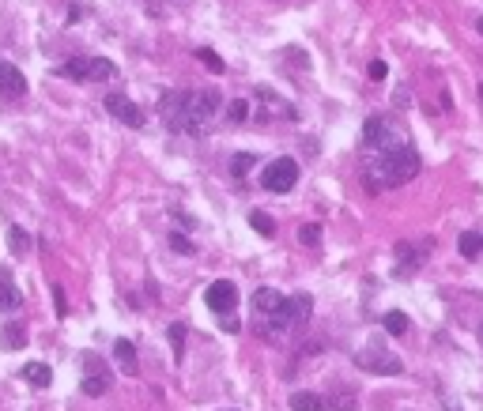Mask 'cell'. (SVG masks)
<instances>
[{"label": "cell", "instance_id": "obj_2", "mask_svg": "<svg viewBox=\"0 0 483 411\" xmlns=\"http://www.w3.org/2000/svg\"><path fill=\"white\" fill-rule=\"evenodd\" d=\"M419 174V155L408 144H389L381 147L378 155H370V162L362 166V181H366L370 192L378 189H397L408 178Z\"/></svg>", "mask_w": 483, "mask_h": 411}, {"label": "cell", "instance_id": "obj_8", "mask_svg": "<svg viewBox=\"0 0 483 411\" xmlns=\"http://www.w3.org/2000/svg\"><path fill=\"white\" fill-rule=\"evenodd\" d=\"M106 114H114L121 125L129 128H140L144 125V114H140V106L129 99V94H106Z\"/></svg>", "mask_w": 483, "mask_h": 411}, {"label": "cell", "instance_id": "obj_33", "mask_svg": "<svg viewBox=\"0 0 483 411\" xmlns=\"http://www.w3.org/2000/svg\"><path fill=\"white\" fill-rule=\"evenodd\" d=\"M476 27H479V35H483V19H479V23H476Z\"/></svg>", "mask_w": 483, "mask_h": 411}, {"label": "cell", "instance_id": "obj_31", "mask_svg": "<svg viewBox=\"0 0 483 411\" xmlns=\"http://www.w3.org/2000/svg\"><path fill=\"white\" fill-rule=\"evenodd\" d=\"M219 321H223L227 332H238V317H234V313H230V317H219Z\"/></svg>", "mask_w": 483, "mask_h": 411}, {"label": "cell", "instance_id": "obj_34", "mask_svg": "<svg viewBox=\"0 0 483 411\" xmlns=\"http://www.w3.org/2000/svg\"><path fill=\"white\" fill-rule=\"evenodd\" d=\"M479 99H483V83H479Z\"/></svg>", "mask_w": 483, "mask_h": 411}, {"label": "cell", "instance_id": "obj_7", "mask_svg": "<svg viewBox=\"0 0 483 411\" xmlns=\"http://www.w3.org/2000/svg\"><path fill=\"white\" fill-rule=\"evenodd\" d=\"M204 302H208L212 313H219V317H230L234 306H238V287L227 283V279H215V283L204 290Z\"/></svg>", "mask_w": 483, "mask_h": 411}, {"label": "cell", "instance_id": "obj_25", "mask_svg": "<svg viewBox=\"0 0 483 411\" xmlns=\"http://www.w3.org/2000/svg\"><path fill=\"white\" fill-rule=\"evenodd\" d=\"M167 242H170V250H174V253H181V257H189V253H193L189 238H185V234H178V231H174V234L167 238Z\"/></svg>", "mask_w": 483, "mask_h": 411}, {"label": "cell", "instance_id": "obj_26", "mask_svg": "<svg viewBox=\"0 0 483 411\" xmlns=\"http://www.w3.org/2000/svg\"><path fill=\"white\" fill-rule=\"evenodd\" d=\"M299 242H302V245H317V242H321V231H317L314 223H306L302 231H299Z\"/></svg>", "mask_w": 483, "mask_h": 411}, {"label": "cell", "instance_id": "obj_15", "mask_svg": "<svg viewBox=\"0 0 483 411\" xmlns=\"http://www.w3.org/2000/svg\"><path fill=\"white\" fill-rule=\"evenodd\" d=\"M185 332H189V329H185L181 321H174L170 329H167V336H170V348H174V362H181V359H185Z\"/></svg>", "mask_w": 483, "mask_h": 411}, {"label": "cell", "instance_id": "obj_19", "mask_svg": "<svg viewBox=\"0 0 483 411\" xmlns=\"http://www.w3.org/2000/svg\"><path fill=\"white\" fill-rule=\"evenodd\" d=\"M249 226H254L257 234H265V238L276 234V223H272V215H268V211H249Z\"/></svg>", "mask_w": 483, "mask_h": 411}, {"label": "cell", "instance_id": "obj_6", "mask_svg": "<svg viewBox=\"0 0 483 411\" xmlns=\"http://www.w3.org/2000/svg\"><path fill=\"white\" fill-rule=\"evenodd\" d=\"M355 362H359L366 374H381V377H397V374L404 370V362L397 359V355H389L386 348H366V351H359Z\"/></svg>", "mask_w": 483, "mask_h": 411}, {"label": "cell", "instance_id": "obj_22", "mask_svg": "<svg viewBox=\"0 0 483 411\" xmlns=\"http://www.w3.org/2000/svg\"><path fill=\"white\" fill-rule=\"evenodd\" d=\"M381 324H386V332H393V336H404V332H408V317H404V313H386Z\"/></svg>", "mask_w": 483, "mask_h": 411}, {"label": "cell", "instance_id": "obj_18", "mask_svg": "<svg viewBox=\"0 0 483 411\" xmlns=\"http://www.w3.org/2000/svg\"><path fill=\"white\" fill-rule=\"evenodd\" d=\"M106 388H109V377H102L98 370L83 377V396H106Z\"/></svg>", "mask_w": 483, "mask_h": 411}, {"label": "cell", "instance_id": "obj_3", "mask_svg": "<svg viewBox=\"0 0 483 411\" xmlns=\"http://www.w3.org/2000/svg\"><path fill=\"white\" fill-rule=\"evenodd\" d=\"M61 75L64 80H83V83H106L117 75V68L106 57H72L61 64Z\"/></svg>", "mask_w": 483, "mask_h": 411}, {"label": "cell", "instance_id": "obj_17", "mask_svg": "<svg viewBox=\"0 0 483 411\" xmlns=\"http://www.w3.org/2000/svg\"><path fill=\"white\" fill-rule=\"evenodd\" d=\"M457 250H460V257H479V250H483V238L479 234H472V231H465L460 234V242H457Z\"/></svg>", "mask_w": 483, "mask_h": 411}, {"label": "cell", "instance_id": "obj_13", "mask_svg": "<svg viewBox=\"0 0 483 411\" xmlns=\"http://www.w3.org/2000/svg\"><path fill=\"white\" fill-rule=\"evenodd\" d=\"M114 359H117V366H121L125 374H136V348H133L129 340H117V343H114Z\"/></svg>", "mask_w": 483, "mask_h": 411}, {"label": "cell", "instance_id": "obj_27", "mask_svg": "<svg viewBox=\"0 0 483 411\" xmlns=\"http://www.w3.org/2000/svg\"><path fill=\"white\" fill-rule=\"evenodd\" d=\"M27 336H23V329H4V348H23Z\"/></svg>", "mask_w": 483, "mask_h": 411}, {"label": "cell", "instance_id": "obj_32", "mask_svg": "<svg viewBox=\"0 0 483 411\" xmlns=\"http://www.w3.org/2000/svg\"><path fill=\"white\" fill-rule=\"evenodd\" d=\"M446 411H460V407L453 404V400H446Z\"/></svg>", "mask_w": 483, "mask_h": 411}, {"label": "cell", "instance_id": "obj_23", "mask_svg": "<svg viewBox=\"0 0 483 411\" xmlns=\"http://www.w3.org/2000/svg\"><path fill=\"white\" fill-rule=\"evenodd\" d=\"M254 162H257V155H249V151H242V155H238L234 162H230V174H234V178H246L249 170H254Z\"/></svg>", "mask_w": 483, "mask_h": 411}, {"label": "cell", "instance_id": "obj_1", "mask_svg": "<svg viewBox=\"0 0 483 411\" xmlns=\"http://www.w3.org/2000/svg\"><path fill=\"white\" fill-rule=\"evenodd\" d=\"M219 110V91L204 87V91H170L167 99L159 102L162 125H170L174 133H204V125L215 117Z\"/></svg>", "mask_w": 483, "mask_h": 411}, {"label": "cell", "instance_id": "obj_29", "mask_svg": "<svg viewBox=\"0 0 483 411\" xmlns=\"http://www.w3.org/2000/svg\"><path fill=\"white\" fill-rule=\"evenodd\" d=\"M370 80H386V75H389V64L386 61H370Z\"/></svg>", "mask_w": 483, "mask_h": 411}, {"label": "cell", "instance_id": "obj_30", "mask_svg": "<svg viewBox=\"0 0 483 411\" xmlns=\"http://www.w3.org/2000/svg\"><path fill=\"white\" fill-rule=\"evenodd\" d=\"M53 302H57V317H68V298H64L61 287H53Z\"/></svg>", "mask_w": 483, "mask_h": 411}, {"label": "cell", "instance_id": "obj_28", "mask_svg": "<svg viewBox=\"0 0 483 411\" xmlns=\"http://www.w3.org/2000/svg\"><path fill=\"white\" fill-rule=\"evenodd\" d=\"M227 114H230V121H246V117H249V106L238 99V102H230V106H227Z\"/></svg>", "mask_w": 483, "mask_h": 411}, {"label": "cell", "instance_id": "obj_20", "mask_svg": "<svg viewBox=\"0 0 483 411\" xmlns=\"http://www.w3.org/2000/svg\"><path fill=\"white\" fill-rule=\"evenodd\" d=\"M19 306V295H16V287L4 279V272H0V313H8V309H16Z\"/></svg>", "mask_w": 483, "mask_h": 411}, {"label": "cell", "instance_id": "obj_14", "mask_svg": "<svg viewBox=\"0 0 483 411\" xmlns=\"http://www.w3.org/2000/svg\"><path fill=\"white\" fill-rule=\"evenodd\" d=\"M23 377H27L35 388H46V385L53 381V370H49L46 362H27V366H23Z\"/></svg>", "mask_w": 483, "mask_h": 411}, {"label": "cell", "instance_id": "obj_10", "mask_svg": "<svg viewBox=\"0 0 483 411\" xmlns=\"http://www.w3.org/2000/svg\"><path fill=\"white\" fill-rule=\"evenodd\" d=\"M0 94H4V99H19V94H27V80H23V72H19L12 61H0Z\"/></svg>", "mask_w": 483, "mask_h": 411}, {"label": "cell", "instance_id": "obj_12", "mask_svg": "<svg viewBox=\"0 0 483 411\" xmlns=\"http://www.w3.org/2000/svg\"><path fill=\"white\" fill-rule=\"evenodd\" d=\"M400 264H397V276H408V272H415V268L423 264V257H427V245H419V250H412L408 253V245H400Z\"/></svg>", "mask_w": 483, "mask_h": 411}, {"label": "cell", "instance_id": "obj_21", "mask_svg": "<svg viewBox=\"0 0 483 411\" xmlns=\"http://www.w3.org/2000/svg\"><path fill=\"white\" fill-rule=\"evenodd\" d=\"M8 242H12V253L16 257H23L30 250V234L23 231V226H12V231H8Z\"/></svg>", "mask_w": 483, "mask_h": 411}, {"label": "cell", "instance_id": "obj_35", "mask_svg": "<svg viewBox=\"0 0 483 411\" xmlns=\"http://www.w3.org/2000/svg\"><path fill=\"white\" fill-rule=\"evenodd\" d=\"M479 340H483V324H479Z\"/></svg>", "mask_w": 483, "mask_h": 411}, {"label": "cell", "instance_id": "obj_4", "mask_svg": "<svg viewBox=\"0 0 483 411\" xmlns=\"http://www.w3.org/2000/svg\"><path fill=\"white\" fill-rule=\"evenodd\" d=\"M310 295H294V298H283V306L268 317V329L272 332H299L306 329V321H310Z\"/></svg>", "mask_w": 483, "mask_h": 411}, {"label": "cell", "instance_id": "obj_24", "mask_svg": "<svg viewBox=\"0 0 483 411\" xmlns=\"http://www.w3.org/2000/svg\"><path fill=\"white\" fill-rule=\"evenodd\" d=\"M196 57H201V61H204L212 72H223V68H227V64H223V57H219L215 49H196Z\"/></svg>", "mask_w": 483, "mask_h": 411}, {"label": "cell", "instance_id": "obj_16", "mask_svg": "<svg viewBox=\"0 0 483 411\" xmlns=\"http://www.w3.org/2000/svg\"><path fill=\"white\" fill-rule=\"evenodd\" d=\"M291 411H325V400L317 393H294L291 396Z\"/></svg>", "mask_w": 483, "mask_h": 411}, {"label": "cell", "instance_id": "obj_9", "mask_svg": "<svg viewBox=\"0 0 483 411\" xmlns=\"http://www.w3.org/2000/svg\"><path fill=\"white\" fill-rule=\"evenodd\" d=\"M362 144H366V147H378V151L389 147V144H397L386 117H366V125H362Z\"/></svg>", "mask_w": 483, "mask_h": 411}, {"label": "cell", "instance_id": "obj_5", "mask_svg": "<svg viewBox=\"0 0 483 411\" xmlns=\"http://www.w3.org/2000/svg\"><path fill=\"white\" fill-rule=\"evenodd\" d=\"M294 181H299V162L294 159H272L265 170H261V185H265L268 192H291Z\"/></svg>", "mask_w": 483, "mask_h": 411}, {"label": "cell", "instance_id": "obj_11", "mask_svg": "<svg viewBox=\"0 0 483 411\" xmlns=\"http://www.w3.org/2000/svg\"><path fill=\"white\" fill-rule=\"evenodd\" d=\"M254 306H257L261 317H272V313L283 306V295H280V290H272V287H257L254 290Z\"/></svg>", "mask_w": 483, "mask_h": 411}]
</instances>
